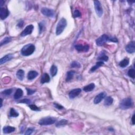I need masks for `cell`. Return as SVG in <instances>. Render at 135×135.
I'll list each match as a JSON object with an SVG mask.
<instances>
[{"instance_id": "obj_1", "label": "cell", "mask_w": 135, "mask_h": 135, "mask_svg": "<svg viewBox=\"0 0 135 135\" xmlns=\"http://www.w3.org/2000/svg\"><path fill=\"white\" fill-rule=\"evenodd\" d=\"M35 49V46L32 44H28L24 45L21 51V54L23 56H29L33 53Z\"/></svg>"}, {"instance_id": "obj_2", "label": "cell", "mask_w": 135, "mask_h": 135, "mask_svg": "<svg viewBox=\"0 0 135 135\" xmlns=\"http://www.w3.org/2000/svg\"><path fill=\"white\" fill-rule=\"evenodd\" d=\"M67 20L65 18H62L59 21L56 28V34L57 35L61 34L63 32L64 30L65 29L67 26Z\"/></svg>"}, {"instance_id": "obj_3", "label": "cell", "mask_w": 135, "mask_h": 135, "mask_svg": "<svg viewBox=\"0 0 135 135\" xmlns=\"http://www.w3.org/2000/svg\"><path fill=\"white\" fill-rule=\"evenodd\" d=\"M57 119L54 117H48L40 119L39 122V125L41 126H48L54 124L57 122Z\"/></svg>"}, {"instance_id": "obj_4", "label": "cell", "mask_w": 135, "mask_h": 135, "mask_svg": "<svg viewBox=\"0 0 135 135\" xmlns=\"http://www.w3.org/2000/svg\"><path fill=\"white\" fill-rule=\"evenodd\" d=\"M133 106V101L130 98L123 99L120 103V108L121 109L126 110L129 109Z\"/></svg>"}, {"instance_id": "obj_5", "label": "cell", "mask_w": 135, "mask_h": 135, "mask_svg": "<svg viewBox=\"0 0 135 135\" xmlns=\"http://www.w3.org/2000/svg\"><path fill=\"white\" fill-rule=\"evenodd\" d=\"M109 39V37L106 34H103L96 40V45L98 46H102L107 42Z\"/></svg>"}, {"instance_id": "obj_6", "label": "cell", "mask_w": 135, "mask_h": 135, "mask_svg": "<svg viewBox=\"0 0 135 135\" xmlns=\"http://www.w3.org/2000/svg\"><path fill=\"white\" fill-rule=\"evenodd\" d=\"M94 5L97 14L98 15L99 17H101L103 14V10L102 8L100 2L99 1H94Z\"/></svg>"}, {"instance_id": "obj_7", "label": "cell", "mask_w": 135, "mask_h": 135, "mask_svg": "<svg viewBox=\"0 0 135 135\" xmlns=\"http://www.w3.org/2000/svg\"><path fill=\"white\" fill-rule=\"evenodd\" d=\"M41 13L45 16L49 17H53L55 15V12L53 10L50 8H43L41 10Z\"/></svg>"}, {"instance_id": "obj_8", "label": "cell", "mask_w": 135, "mask_h": 135, "mask_svg": "<svg viewBox=\"0 0 135 135\" xmlns=\"http://www.w3.org/2000/svg\"><path fill=\"white\" fill-rule=\"evenodd\" d=\"M34 29V26L32 24H30V25H28L25 28L22 32L21 33V35L22 37H25L26 35L31 34L32 33V32L33 31V30Z\"/></svg>"}, {"instance_id": "obj_9", "label": "cell", "mask_w": 135, "mask_h": 135, "mask_svg": "<svg viewBox=\"0 0 135 135\" xmlns=\"http://www.w3.org/2000/svg\"><path fill=\"white\" fill-rule=\"evenodd\" d=\"M75 49L79 52H88V50H89V45H77L75 46Z\"/></svg>"}, {"instance_id": "obj_10", "label": "cell", "mask_w": 135, "mask_h": 135, "mask_svg": "<svg viewBox=\"0 0 135 135\" xmlns=\"http://www.w3.org/2000/svg\"><path fill=\"white\" fill-rule=\"evenodd\" d=\"M9 11L6 8L1 7L0 8V17L2 20H5L9 15Z\"/></svg>"}, {"instance_id": "obj_11", "label": "cell", "mask_w": 135, "mask_h": 135, "mask_svg": "<svg viewBox=\"0 0 135 135\" xmlns=\"http://www.w3.org/2000/svg\"><path fill=\"white\" fill-rule=\"evenodd\" d=\"M81 92V90L80 88H77V89H74L69 92V96L70 99H74L78 96Z\"/></svg>"}, {"instance_id": "obj_12", "label": "cell", "mask_w": 135, "mask_h": 135, "mask_svg": "<svg viewBox=\"0 0 135 135\" xmlns=\"http://www.w3.org/2000/svg\"><path fill=\"white\" fill-rule=\"evenodd\" d=\"M106 96V94L105 92H101L100 94H98L97 96H96L94 99V103L95 104H98L100 103V102L103 100V99L105 98Z\"/></svg>"}, {"instance_id": "obj_13", "label": "cell", "mask_w": 135, "mask_h": 135, "mask_svg": "<svg viewBox=\"0 0 135 135\" xmlns=\"http://www.w3.org/2000/svg\"><path fill=\"white\" fill-rule=\"evenodd\" d=\"M126 50L129 53H133L135 51V45L134 41L130 42L126 46Z\"/></svg>"}, {"instance_id": "obj_14", "label": "cell", "mask_w": 135, "mask_h": 135, "mask_svg": "<svg viewBox=\"0 0 135 135\" xmlns=\"http://www.w3.org/2000/svg\"><path fill=\"white\" fill-rule=\"evenodd\" d=\"M13 54H6V56L3 57L0 60V64H1V65H3V64L7 62L8 61H10L13 58Z\"/></svg>"}, {"instance_id": "obj_15", "label": "cell", "mask_w": 135, "mask_h": 135, "mask_svg": "<svg viewBox=\"0 0 135 135\" xmlns=\"http://www.w3.org/2000/svg\"><path fill=\"white\" fill-rule=\"evenodd\" d=\"M38 74V72L35 71H30L28 74V79L29 80H33L35 78H37Z\"/></svg>"}, {"instance_id": "obj_16", "label": "cell", "mask_w": 135, "mask_h": 135, "mask_svg": "<svg viewBox=\"0 0 135 135\" xmlns=\"http://www.w3.org/2000/svg\"><path fill=\"white\" fill-rule=\"evenodd\" d=\"M15 130V128L14 127H11V126H6L4 127L3 129V133L4 134H10L11 132H14Z\"/></svg>"}, {"instance_id": "obj_17", "label": "cell", "mask_w": 135, "mask_h": 135, "mask_svg": "<svg viewBox=\"0 0 135 135\" xmlns=\"http://www.w3.org/2000/svg\"><path fill=\"white\" fill-rule=\"evenodd\" d=\"M23 91L20 88L17 89L16 91H15L14 95V98L15 99H19L23 96Z\"/></svg>"}, {"instance_id": "obj_18", "label": "cell", "mask_w": 135, "mask_h": 135, "mask_svg": "<svg viewBox=\"0 0 135 135\" xmlns=\"http://www.w3.org/2000/svg\"><path fill=\"white\" fill-rule=\"evenodd\" d=\"M50 80V76H49V74H44L42 76V78L41 79V83L42 84H44L45 83H48Z\"/></svg>"}, {"instance_id": "obj_19", "label": "cell", "mask_w": 135, "mask_h": 135, "mask_svg": "<svg viewBox=\"0 0 135 135\" xmlns=\"http://www.w3.org/2000/svg\"><path fill=\"white\" fill-rule=\"evenodd\" d=\"M94 88H95L94 84L90 83L89 85L85 86V87L83 88V90L85 91V92H90L94 90Z\"/></svg>"}, {"instance_id": "obj_20", "label": "cell", "mask_w": 135, "mask_h": 135, "mask_svg": "<svg viewBox=\"0 0 135 135\" xmlns=\"http://www.w3.org/2000/svg\"><path fill=\"white\" fill-rule=\"evenodd\" d=\"M129 63V60L128 58H125L120 62L119 65L121 68H125L128 65Z\"/></svg>"}, {"instance_id": "obj_21", "label": "cell", "mask_w": 135, "mask_h": 135, "mask_svg": "<svg viewBox=\"0 0 135 135\" xmlns=\"http://www.w3.org/2000/svg\"><path fill=\"white\" fill-rule=\"evenodd\" d=\"M104 64L103 63V61H99L98 62H97L96 64V65H95L94 66V67H92L91 68V69H90V72H94V71H96L97 69H98L99 68V67H100L102 65H103Z\"/></svg>"}, {"instance_id": "obj_22", "label": "cell", "mask_w": 135, "mask_h": 135, "mask_svg": "<svg viewBox=\"0 0 135 135\" xmlns=\"http://www.w3.org/2000/svg\"><path fill=\"white\" fill-rule=\"evenodd\" d=\"M16 77L20 80L22 81L24 78V71L23 70H19L16 73Z\"/></svg>"}, {"instance_id": "obj_23", "label": "cell", "mask_w": 135, "mask_h": 135, "mask_svg": "<svg viewBox=\"0 0 135 135\" xmlns=\"http://www.w3.org/2000/svg\"><path fill=\"white\" fill-rule=\"evenodd\" d=\"M57 72V66L53 65L50 68V74L52 77L56 76Z\"/></svg>"}, {"instance_id": "obj_24", "label": "cell", "mask_w": 135, "mask_h": 135, "mask_svg": "<svg viewBox=\"0 0 135 135\" xmlns=\"http://www.w3.org/2000/svg\"><path fill=\"white\" fill-rule=\"evenodd\" d=\"M75 74L74 71H68L67 74V77H66V81H69L71 80Z\"/></svg>"}, {"instance_id": "obj_25", "label": "cell", "mask_w": 135, "mask_h": 135, "mask_svg": "<svg viewBox=\"0 0 135 135\" xmlns=\"http://www.w3.org/2000/svg\"><path fill=\"white\" fill-rule=\"evenodd\" d=\"M113 101H114V100H113L112 97H106V99H105L104 104H105V106H109L112 105V103H113Z\"/></svg>"}, {"instance_id": "obj_26", "label": "cell", "mask_w": 135, "mask_h": 135, "mask_svg": "<svg viewBox=\"0 0 135 135\" xmlns=\"http://www.w3.org/2000/svg\"><path fill=\"white\" fill-rule=\"evenodd\" d=\"M11 40H12V38L11 37H4V38L2 40L1 42V46L6 45V44L10 42L11 41Z\"/></svg>"}, {"instance_id": "obj_27", "label": "cell", "mask_w": 135, "mask_h": 135, "mask_svg": "<svg viewBox=\"0 0 135 135\" xmlns=\"http://www.w3.org/2000/svg\"><path fill=\"white\" fill-rule=\"evenodd\" d=\"M108 59H109L108 57L103 52L101 53V54L99 55V56L98 57V60H100L101 61H107L108 60Z\"/></svg>"}, {"instance_id": "obj_28", "label": "cell", "mask_w": 135, "mask_h": 135, "mask_svg": "<svg viewBox=\"0 0 135 135\" xmlns=\"http://www.w3.org/2000/svg\"><path fill=\"white\" fill-rule=\"evenodd\" d=\"M39 33L41 34V33L43 32L45 30V24L43 22L39 23Z\"/></svg>"}, {"instance_id": "obj_29", "label": "cell", "mask_w": 135, "mask_h": 135, "mask_svg": "<svg viewBox=\"0 0 135 135\" xmlns=\"http://www.w3.org/2000/svg\"><path fill=\"white\" fill-rule=\"evenodd\" d=\"M68 123V120H65V119H62V120H61L60 121H59L58 123L56 124V126L57 127H62L67 125Z\"/></svg>"}, {"instance_id": "obj_30", "label": "cell", "mask_w": 135, "mask_h": 135, "mask_svg": "<svg viewBox=\"0 0 135 135\" xmlns=\"http://www.w3.org/2000/svg\"><path fill=\"white\" fill-rule=\"evenodd\" d=\"M19 113L14 108H11L10 112V116L11 117H17L19 116Z\"/></svg>"}, {"instance_id": "obj_31", "label": "cell", "mask_w": 135, "mask_h": 135, "mask_svg": "<svg viewBox=\"0 0 135 135\" xmlns=\"http://www.w3.org/2000/svg\"><path fill=\"white\" fill-rule=\"evenodd\" d=\"M128 75L130 78L132 79H135V70L134 69H130L128 72Z\"/></svg>"}, {"instance_id": "obj_32", "label": "cell", "mask_w": 135, "mask_h": 135, "mask_svg": "<svg viewBox=\"0 0 135 135\" xmlns=\"http://www.w3.org/2000/svg\"><path fill=\"white\" fill-rule=\"evenodd\" d=\"M71 67L72 68H79L81 67V65L78 61H73L71 64Z\"/></svg>"}, {"instance_id": "obj_33", "label": "cell", "mask_w": 135, "mask_h": 135, "mask_svg": "<svg viewBox=\"0 0 135 135\" xmlns=\"http://www.w3.org/2000/svg\"><path fill=\"white\" fill-rule=\"evenodd\" d=\"M12 91L13 90L12 89H9L4 90L2 92V94L4 95H5V96H9V95L12 94Z\"/></svg>"}, {"instance_id": "obj_34", "label": "cell", "mask_w": 135, "mask_h": 135, "mask_svg": "<svg viewBox=\"0 0 135 135\" xmlns=\"http://www.w3.org/2000/svg\"><path fill=\"white\" fill-rule=\"evenodd\" d=\"M29 107L33 111H40V109L35 105H29Z\"/></svg>"}, {"instance_id": "obj_35", "label": "cell", "mask_w": 135, "mask_h": 135, "mask_svg": "<svg viewBox=\"0 0 135 135\" xmlns=\"http://www.w3.org/2000/svg\"><path fill=\"white\" fill-rule=\"evenodd\" d=\"M34 130V128H30L26 130V132H25V134L26 135H31L33 132Z\"/></svg>"}, {"instance_id": "obj_36", "label": "cell", "mask_w": 135, "mask_h": 135, "mask_svg": "<svg viewBox=\"0 0 135 135\" xmlns=\"http://www.w3.org/2000/svg\"><path fill=\"white\" fill-rule=\"evenodd\" d=\"M74 17H79L81 16V12L79 11L78 10H75V11L74 12Z\"/></svg>"}, {"instance_id": "obj_37", "label": "cell", "mask_w": 135, "mask_h": 135, "mask_svg": "<svg viewBox=\"0 0 135 135\" xmlns=\"http://www.w3.org/2000/svg\"><path fill=\"white\" fill-rule=\"evenodd\" d=\"M26 89L27 90L28 95H32L36 92V90H32L31 89H29V88H26Z\"/></svg>"}, {"instance_id": "obj_38", "label": "cell", "mask_w": 135, "mask_h": 135, "mask_svg": "<svg viewBox=\"0 0 135 135\" xmlns=\"http://www.w3.org/2000/svg\"><path fill=\"white\" fill-rule=\"evenodd\" d=\"M53 105H54V106L55 107H56V108H57V109H59V110H61V109H63V107L61 105H59V104L58 103H53Z\"/></svg>"}, {"instance_id": "obj_39", "label": "cell", "mask_w": 135, "mask_h": 135, "mask_svg": "<svg viewBox=\"0 0 135 135\" xmlns=\"http://www.w3.org/2000/svg\"><path fill=\"white\" fill-rule=\"evenodd\" d=\"M20 102L26 103V104H29L31 102V100L29 99H23V100H21Z\"/></svg>"}, {"instance_id": "obj_40", "label": "cell", "mask_w": 135, "mask_h": 135, "mask_svg": "<svg viewBox=\"0 0 135 135\" xmlns=\"http://www.w3.org/2000/svg\"><path fill=\"white\" fill-rule=\"evenodd\" d=\"M108 41H109L110 42H118V40H117L116 37H109V39H108Z\"/></svg>"}, {"instance_id": "obj_41", "label": "cell", "mask_w": 135, "mask_h": 135, "mask_svg": "<svg viewBox=\"0 0 135 135\" xmlns=\"http://www.w3.org/2000/svg\"><path fill=\"white\" fill-rule=\"evenodd\" d=\"M23 24H24V22L23 21H21L19 22V23L17 24V26H18L19 28H22L23 26Z\"/></svg>"}, {"instance_id": "obj_42", "label": "cell", "mask_w": 135, "mask_h": 135, "mask_svg": "<svg viewBox=\"0 0 135 135\" xmlns=\"http://www.w3.org/2000/svg\"><path fill=\"white\" fill-rule=\"evenodd\" d=\"M131 121H132V123L133 125H135V115H134L132 116V117L131 118Z\"/></svg>"}, {"instance_id": "obj_43", "label": "cell", "mask_w": 135, "mask_h": 135, "mask_svg": "<svg viewBox=\"0 0 135 135\" xmlns=\"http://www.w3.org/2000/svg\"><path fill=\"white\" fill-rule=\"evenodd\" d=\"M4 2L3 0H1V1H0V6H1V7H2V6H3L4 4Z\"/></svg>"}, {"instance_id": "obj_44", "label": "cell", "mask_w": 135, "mask_h": 135, "mask_svg": "<svg viewBox=\"0 0 135 135\" xmlns=\"http://www.w3.org/2000/svg\"><path fill=\"white\" fill-rule=\"evenodd\" d=\"M1 107H2V105H3V100H2V99H1Z\"/></svg>"}]
</instances>
